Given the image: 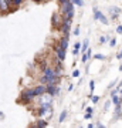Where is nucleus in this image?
<instances>
[{
	"label": "nucleus",
	"mask_w": 122,
	"mask_h": 128,
	"mask_svg": "<svg viewBox=\"0 0 122 128\" xmlns=\"http://www.w3.org/2000/svg\"><path fill=\"white\" fill-rule=\"evenodd\" d=\"M48 108L51 110L50 104H43V105H41V108H40V111H38V115H43L44 112H47V111H48Z\"/></svg>",
	"instance_id": "1a4fd4ad"
},
{
	"label": "nucleus",
	"mask_w": 122,
	"mask_h": 128,
	"mask_svg": "<svg viewBox=\"0 0 122 128\" xmlns=\"http://www.w3.org/2000/svg\"><path fill=\"white\" fill-rule=\"evenodd\" d=\"M88 128H94V125H92V124H90V125H88Z\"/></svg>",
	"instance_id": "c85d7f7f"
},
{
	"label": "nucleus",
	"mask_w": 122,
	"mask_h": 128,
	"mask_svg": "<svg viewBox=\"0 0 122 128\" xmlns=\"http://www.w3.org/2000/svg\"><path fill=\"white\" fill-rule=\"evenodd\" d=\"M80 47H81V44H80V43H77V44H75V50H80Z\"/></svg>",
	"instance_id": "b1692460"
},
{
	"label": "nucleus",
	"mask_w": 122,
	"mask_h": 128,
	"mask_svg": "<svg viewBox=\"0 0 122 128\" xmlns=\"http://www.w3.org/2000/svg\"><path fill=\"white\" fill-rule=\"evenodd\" d=\"M121 97H118V96H112V102L115 105H121Z\"/></svg>",
	"instance_id": "f8f14e48"
},
{
	"label": "nucleus",
	"mask_w": 122,
	"mask_h": 128,
	"mask_svg": "<svg viewBox=\"0 0 122 128\" xmlns=\"http://www.w3.org/2000/svg\"><path fill=\"white\" fill-rule=\"evenodd\" d=\"M65 117H67V110H64L61 114H60V122H63L64 120H65Z\"/></svg>",
	"instance_id": "2eb2a0df"
},
{
	"label": "nucleus",
	"mask_w": 122,
	"mask_h": 128,
	"mask_svg": "<svg viewBox=\"0 0 122 128\" xmlns=\"http://www.w3.org/2000/svg\"><path fill=\"white\" fill-rule=\"evenodd\" d=\"M53 24H54L55 27H61V24H63V20H60V16L57 13L53 16Z\"/></svg>",
	"instance_id": "6e6552de"
},
{
	"label": "nucleus",
	"mask_w": 122,
	"mask_h": 128,
	"mask_svg": "<svg viewBox=\"0 0 122 128\" xmlns=\"http://www.w3.org/2000/svg\"><path fill=\"white\" fill-rule=\"evenodd\" d=\"M31 128H37V127H36V125H31Z\"/></svg>",
	"instance_id": "c756f323"
},
{
	"label": "nucleus",
	"mask_w": 122,
	"mask_h": 128,
	"mask_svg": "<svg viewBox=\"0 0 122 128\" xmlns=\"http://www.w3.org/2000/svg\"><path fill=\"white\" fill-rule=\"evenodd\" d=\"M81 50H82V53H85L88 50V40H84V44L81 46Z\"/></svg>",
	"instance_id": "ddd939ff"
},
{
	"label": "nucleus",
	"mask_w": 122,
	"mask_h": 128,
	"mask_svg": "<svg viewBox=\"0 0 122 128\" xmlns=\"http://www.w3.org/2000/svg\"><path fill=\"white\" fill-rule=\"evenodd\" d=\"M97 127H98V128H105V127H104V125H102L101 122H98V124H97Z\"/></svg>",
	"instance_id": "a878e982"
},
{
	"label": "nucleus",
	"mask_w": 122,
	"mask_h": 128,
	"mask_svg": "<svg viewBox=\"0 0 122 128\" xmlns=\"http://www.w3.org/2000/svg\"><path fill=\"white\" fill-rule=\"evenodd\" d=\"M108 107H109V101H107L105 102V110H108Z\"/></svg>",
	"instance_id": "bb28decb"
},
{
	"label": "nucleus",
	"mask_w": 122,
	"mask_h": 128,
	"mask_svg": "<svg viewBox=\"0 0 122 128\" xmlns=\"http://www.w3.org/2000/svg\"><path fill=\"white\" fill-rule=\"evenodd\" d=\"M117 32L119 33V34H122V26H118V28H117Z\"/></svg>",
	"instance_id": "aec40b11"
},
{
	"label": "nucleus",
	"mask_w": 122,
	"mask_h": 128,
	"mask_svg": "<svg viewBox=\"0 0 122 128\" xmlns=\"http://www.w3.org/2000/svg\"><path fill=\"white\" fill-rule=\"evenodd\" d=\"M91 101H92V102H95V104H97V102L100 101V97H98V96H94V97H92V98H91Z\"/></svg>",
	"instance_id": "dca6fc26"
},
{
	"label": "nucleus",
	"mask_w": 122,
	"mask_h": 128,
	"mask_svg": "<svg viewBox=\"0 0 122 128\" xmlns=\"http://www.w3.org/2000/svg\"><path fill=\"white\" fill-rule=\"evenodd\" d=\"M74 34H75V36H78V34H80V28H75V30H74Z\"/></svg>",
	"instance_id": "4be33fe9"
},
{
	"label": "nucleus",
	"mask_w": 122,
	"mask_h": 128,
	"mask_svg": "<svg viewBox=\"0 0 122 128\" xmlns=\"http://www.w3.org/2000/svg\"><path fill=\"white\" fill-rule=\"evenodd\" d=\"M45 86H37L36 88H34V96H41V94H44L45 92Z\"/></svg>",
	"instance_id": "0eeeda50"
},
{
	"label": "nucleus",
	"mask_w": 122,
	"mask_h": 128,
	"mask_svg": "<svg viewBox=\"0 0 122 128\" xmlns=\"http://www.w3.org/2000/svg\"><path fill=\"white\" fill-rule=\"evenodd\" d=\"M45 125H47V122H45V121H37V124H36L37 128H44Z\"/></svg>",
	"instance_id": "4468645a"
},
{
	"label": "nucleus",
	"mask_w": 122,
	"mask_h": 128,
	"mask_svg": "<svg viewBox=\"0 0 122 128\" xmlns=\"http://www.w3.org/2000/svg\"><path fill=\"white\" fill-rule=\"evenodd\" d=\"M45 92H48L50 94V97L51 96H54V94H57V92L60 91V88L57 87V86H45Z\"/></svg>",
	"instance_id": "39448f33"
},
{
	"label": "nucleus",
	"mask_w": 122,
	"mask_h": 128,
	"mask_svg": "<svg viewBox=\"0 0 122 128\" xmlns=\"http://www.w3.org/2000/svg\"><path fill=\"white\" fill-rule=\"evenodd\" d=\"M115 44H117V40H115V38H112V40H111V46H115Z\"/></svg>",
	"instance_id": "5701e85b"
},
{
	"label": "nucleus",
	"mask_w": 122,
	"mask_h": 128,
	"mask_svg": "<svg viewBox=\"0 0 122 128\" xmlns=\"http://www.w3.org/2000/svg\"><path fill=\"white\" fill-rule=\"evenodd\" d=\"M94 14H95V18H98L101 23H104V24H108V18L105 17L104 14L101 13L100 10L97 9V7H94Z\"/></svg>",
	"instance_id": "20e7f679"
},
{
	"label": "nucleus",
	"mask_w": 122,
	"mask_h": 128,
	"mask_svg": "<svg viewBox=\"0 0 122 128\" xmlns=\"http://www.w3.org/2000/svg\"><path fill=\"white\" fill-rule=\"evenodd\" d=\"M117 57H118V58H122V51H121V53H119V54L117 56Z\"/></svg>",
	"instance_id": "cd10ccee"
},
{
	"label": "nucleus",
	"mask_w": 122,
	"mask_h": 128,
	"mask_svg": "<svg viewBox=\"0 0 122 128\" xmlns=\"http://www.w3.org/2000/svg\"><path fill=\"white\" fill-rule=\"evenodd\" d=\"M54 77H57L54 70L51 68V67H45V68H44V78L47 80V82L50 81L51 78H54Z\"/></svg>",
	"instance_id": "7ed1b4c3"
},
{
	"label": "nucleus",
	"mask_w": 122,
	"mask_h": 128,
	"mask_svg": "<svg viewBox=\"0 0 122 128\" xmlns=\"http://www.w3.org/2000/svg\"><path fill=\"white\" fill-rule=\"evenodd\" d=\"M72 4H77V6H84V2H80V0H75V2H72Z\"/></svg>",
	"instance_id": "f3484780"
},
{
	"label": "nucleus",
	"mask_w": 122,
	"mask_h": 128,
	"mask_svg": "<svg viewBox=\"0 0 122 128\" xmlns=\"http://www.w3.org/2000/svg\"><path fill=\"white\" fill-rule=\"evenodd\" d=\"M58 47H61L63 50H65V48H67V47H68V37H64L63 40L60 41V46Z\"/></svg>",
	"instance_id": "9d476101"
},
{
	"label": "nucleus",
	"mask_w": 122,
	"mask_h": 128,
	"mask_svg": "<svg viewBox=\"0 0 122 128\" xmlns=\"http://www.w3.org/2000/svg\"><path fill=\"white\" fill-rule=\"evenodd\" d=\"M90 90H91V91L94 90V81H92V80L90 81Z\"/></svg>",
	"instance_id": "6ab92c4d"
},
{
	"label": "nucleus",
	"mask_w": 122,
	"mask_h": 128,
	"mask_svg": "<svg viewBox=\"0 0 122 128\" xmlns=\"http://www.w3.org/2000/svg\"><path fill=\"white\" fill-rule=\"evenodd\" d=\"M34 88H26L24 91H23V94H21V98L24 101H30L31 98H34Z\"/></svg>",
	"instance_id": "f03ea898"
},
{
	"label": "nucleus",
	"mask_w": 122,
	"mask_h": 128,
	"mask_svg": "<svg viewBox=\"0 0 122 128\" xmlns=\"http://www.w3.org/2000/svg\"><path fill=\"white\" fill-rule=\"evenodd\" d=\"M60 6H61V13H64V14H67L68 12L74 10V4H72L71 2H67V0L60 2Z\"/></svg>",
	"instance_id": "f257e3e1"
},
{
	"label": "nucleus",
	"mask_w": 122,
	"mask_h": 128,
	"mask_svg": "<svg viewBox=\"0 0 122 128\" xmlns=\"http://www.w3.org/2000/svg\"><path fill=\"white\" fill-rule=\"evenodd\" d=\"M95 58H100V60H102V58H104V56H101V54H97V56H95Z\"/></svg>",
	"instance_id": "412c9836"
},
{
	"label": "nucleus",
	"mask_w": 122,
	"mask_h": 128,
	"mask_svg": "<svg viewBox=\"0 0 122 128\" xmlns=\"http://www.w3.org/2000/svg\"><path fill=\"white\" fill-rule=\"evenodd\" d=\"M78 76H80V71H78V70H75V71L72 73V77H78Z\"/></svg>",
	"instance_id": "a211bd4d"
},
{
	"label": "nucleus",
	"mask_w": 122,
	"mask_h": 128,
	"mask_svg": "<svg viewBox=\"0 0 122 128\" xmlns=\"http://www.w3.org/2000/svg\"><path fill=\"white\" fill-rule=\"evenodd\" d=\"M87 112H88V114H91V112H92V108H91V107H88V108H87Z\"/></svg>",
	"instance_id": "393cba45"
},
{
	"label": "nucleus",
	"mask_w": 122,
	"mask_h": 128,
	"mask_svg": "<svg viewBox=\"0 0 122 128\" xmlns=\"http://www.w3.org/2000/svg\"><path fill=\"white\" fill-rule=\"evenodd\" d=\"M9 6H11V2H3V0H0V9L1 10H7Z\"/></svg>",
	"instance_id": "9b49d317"
},
{
	"label": "nucleus",
	"mask_w": 122,
	"mask_h": 128,
	"mask_svg": "<svg viewBox=\"0 0 122 128\" xmlns=\"http://www.w3.org/2000/svg\"><path fill=\"white\" fill-rule=\"evenodd\" d=\"M55 53H57L58 61H64V58H65V50H63L61 47H55Z\"/></svg>",
	"instance_id": "423d86ee"
}]
</instances>
